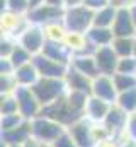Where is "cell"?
<instances>
[{"label":"cell","mask_w":136,"mask_h":147,"mask_svg":"<svg viewBox=\"0 0 136 147\" xmlns=\"http://www.w3.org/2000/svg\"><path fill=\"white\" fill-rule=\"evenodd\" d=\"M87 101H89V94L68 91L65 96H61L55 103L43 106L41 115L43 116H48V118H51V120H55L58 123H61L63 127L68 128L75 121L85 118Z\"/></svg>","instance_id":"obj_1"},{"label":"cell","mask_w":136,"mask_h":147,"mask_svg":"<svg viewBox=\"0 0 136 147\" xmlns=\"http://www.w3.org/2000/svg\"><path fill=\"white\" fill-rule=\"evenodd\" d=\"M31 89L43 106L55 103L56 99H60L68 92L65 79H49V77H41Z\"/></svg>","instance_id":"obj_2"},{"label":"cell","mask_w":136,"mask_h":147,"mask_svg":"<svg viewBox=\"0 0 136 147\" xmlns=\"http://www.w3.org/2000/svg\"><path fill=\"white\" fill-rule=\"evenodd\" d=\"M31 123H33V137L41 144H55L56 139L67 132V127L43 115L31 120Z\"/></svg>","instance_id":"obj_3"},{"label":"cell","mask_w":136,"mask_h":147,"mask_svg":"<svg viewBox=\"0 0 136 147\" xmlns=\"http://www.w3.org/2000/svg\"><path fill=\"white\" fill-rule=\"evenodd\" d=\"M63 22L68 31L73 33H87L94 26V10H90L85 5H77L65 9Z\"/></svg>","instance_id":"obj_4"},{"label":"cell","mask_w":136,"mask_h":147,"mask_svg":"<svg viewBox=\"0 0 136 147\" xmlns=\"http://www.w3.org/2000/svg\"><path fill=\"white\" fill-rule=\"evenodd\" d=\"M128 118H129V113H126L123 108H119L117 105H112L109 113H107V116H105V120L102 121L105 125V128L109 130L111 137L116 139L119 144H123V142H126L129 139V135L126 132Z\"/></svg>","instance_id":"obj_5"},{"label":"cell","mask_w":136,"mask_h":147,"mask_svg":"<svg viewBox=\"0 0 136 147\" xmlns=\"http://www.w3.org/2000/svg\"><path fill=\"white\" fill-rule=\"evenodd\" d=\"M14 96L17 98L19 103V113L26 118V120H34L41 115L43 105L39 103V99L36 98L34 91L31 87H22L19 86L14 92Z\"/></svg>","instance_id":"obj_6"},{"label":"cell","mask_w":136,"mask_h":147,"mask_svg":"<svg viewBox=\"0 0 136 147\" xmlns=\"http://www.w3.org/2000/svg\"><path fill=\"white\" fill-rule=\"evenodd\" d=\"M17 43L21 46H24L33 57H36V55L43 53V48L46 45V36H44V31H43L41 26L29 22V26L21 33V36L17 38Z\"/></svg>","instance_id":"obj_7"},{"label":"cell","mask_w":136,"mask_h":147,"mask_svg":"<svg viewBox=\"0 0 136 147\" xmlns=\"http://www.w3.org/2000/svg\"><path fill=\"white\" fill-rule=\"evenodd\" d=\"M63 16H65V7H55L49 3H41V5L31 9L26 17L31 24L44 26V24L53 22V21H61Z\"/></svg>","instance_id":"obj_8"},{"label":"cell","mask_w":136,"mask_h":147,"mask_svg":"<svg viewBox=\"0 0 136 147\" xmlns=\"http://www.w3.org/2000/svg\"><path fill=\"white\" fill-rule=\"evenodd\" d=\"M90 96H95L102 101H107L111 105H116L117 101V89H116V84H114V79L112 75H97L94 80H92V94Z\"/></svg>","instance_id":"obj_9"},{"label":"cell","mask_w":136,"mask_h":147,"mask_svg":"<svg viewBox=\"0 0 136 147\" xmlns=\"http://www.w3.org/2000/svg\"><path fill=\"white\" fill-rule=\"evenodd\" d=\"M27 26H29V21L26 16L15 14L12 10H3L0 16V29H2V34L5 36H12L17 39Z\"/></svg>","instance_id":"obj_10"},{"label":"cell","mask_w":136,"mask_h":147,"mask_svg":"<svg viewBox=\"0 0 136 147\" xmlns=\"http://www.w3.org/2000/svg\"><path fill=\"white\" fill-rule=\"evenodd\" d=\"M34 65L37 69V72L41 77H49V79H65V75L68 72V67L60 63V62H55L48 57H44L43 53L41 55H36L33 58Z\"/></svg>","instance_id":"obj_11"},{"label":"cell","mask_w":136,"mask_h":147,"mask_svg":"<svg viewBox=\"0 0 136 147\" xmlns=\"http://www.w3.org/2000/svg\"><path fill=\"white\" fill-rule=\"evenodd\" d=\"M94 58L97 63L99 72L104 75H114L117 72V63H119V57L117 53L112 50V46H101L94 51Z\"/></svg>","instance_id":"obj_12"},{"label":"cell","mask_w":136,"mask_h":147,"mask_svg":"<svg viewBox=\"0 0 136 147\" xmlns=\"http://www.w3.org/2000/svg\"><path fill=\"white\" fill-rule=\"evenodd\" d=\"M33 137V123L31 120H24L19 127L0 132V139L5 146H24L29 139Z\"/></svg>","instance_id":"obj_13"},{"label":"cell","mask_w":136,"mask_h":147,"mask_svg":"<svg viewBox=\"0 0 136 147\" xmlns=\"http://www.w3.org/2000/svg\"><path fill=\"white\" fill-rule=\"evenodd\" d=\"M112 31H114L116 38H135L136 36L135 22H133V16H131V7L117 9V16H116L114 24H112Z\"/></svg>","instance_id":"obj_14"},{"label":"cell","mask_w":136,"mask_h":147,"mask_svg":"<svg viewBox=\"0 0 136 147\" xmlns=\"http://www.w3.org/2000/svg\"><path fill=\"white\" fill-rule=\"evenodd\" d=\"M70 135L75 139L78 147H95V140L92 137V121L87 118H82L70 125L67 128Z\"/></svg>","instance_id":"obj_15"},{"label":"cell","mask_w":136,"mask_h":147,"mask_svg":"<svg viewBox=\"0 0 136 147\" xmlns=\"http://www.w3.org/2000/svg\"><path fill=\"white\" fill-rule=\"evenodd\" d=\"M63 43L68 46V50L73 53V55H94V51L97 50L95 46H92L87 39L85 33H73V31H68Z\"/></svg>","instance_id":"obj_16"},{"label":"cell","mask_w":136,"mask_h":147,"mask_svg":"<svg viewBox=\"0 0 136 147\" xmlns=\"http://www.w3.org/2000/svg\"><path fill=\"white\" fill-rule=\"evenodd\" d=\"M92 80L90 77L80 74L78 70L68 67V72L65 75V84H67L68 91H73V92H83V94H92Z\"/></svg>","instance_id":"obj_17"},{"label":"cell","mask_w":136,"mask_h":147,"mask_svg":"<svg viewBox=\"0 0 136 147\" xmlns=\"http://www.w3.org/2000/svg\"><path fill=\"white\" fill-rule=\"evenodd\" d=\"M43 55L55 62H60L67 67H70V62L73 57V53L68 50V46L63 41H46V45L43 48Z\"/></svg>","instance_id":"obj_18"},{"label":"cell","mask_w":136,"mask_h":147,"mask_svg":"<svg viewBox=\"0 0 136 147\" xmlns=\"http://www.w3.org/2000/svg\"><path fill=\"white\" fill-rule=\"evenodd\" d=\"M111 106L112 105L107 101H102L95 96H89V101L85 106V118L90 120L92 123H102L111 110Z\"/></svg>","instance_id":"obj_19"},{"label":"cell","mask_w":136,"mask_h":147,"mask_svg":"<svg viewBox=\"0 0 136 147\" xmlns=\"http://www.w3.org/2000/svg\"><path fill=\"white\" fill-rule=\"evenodd\" d=\"M70 67L78 70L83 75H87V77H90V79H95L97 75H101L94 55H73L71 62H70Z\"/></svg>","instance_id":"obj_20"},{"label":"cell","mask_w":136,"mask_h":147,"mask_svg":"<svg viewBox=\"0 0 136 147\" xmlns=\"http://www.w3.org/2000/svg\"><path fill=\"white\" fill-rule=\"evenodd\" d=\"M87 39L92 46L95 48H101V46H111L112 41H114V31L112 28H97V26H92L87 33Z\"/></svg>","instance_id":"obj_21"},{"label":"cell","mask_w":136,"mask_h":147,"mask_svg":"<svg viewBox=\"0 0 136 147\" xmlns=\"http://www.w3.org/2000/svg\"><path fill=\"white\" fill-rule=\"evenodd\" d=\"M14 77H15V80H17V86H22V87H33L34 84L41 79V75H39V72H37L34 62L26 63V65L15 69Z\"/></svg>","instance_id":"obj_22"},{"label":"cell","mask_w":136,"mask_h":147,"mask_svg":"<svg viewBox=\"0 0 136 147\" xmlns=\"http://www.w3.org/2000/svg\"><path fill=\"white\" fill-rule=\"evenodd\" d=\"M117 16V7L114 5H107L101 10L94 12V26L97 28H112L114 21Z\"/></svg>","instance_id":"obj_23"},{"label":"cell","mask_w":136,"mask_h":147,"mask_svg":"<svg viewBox=\"0 0 136 147\" xmlns=\"http://www.w3.org/2000/svg\"><path fill=\"white\" fill-rule=\"evenodd\" d=\"M43 31H44V36H46V41H63L65 36H67L68 29L61 21H53V22H48L44 26H41Z\"/></svg>","instance_id":"obj_24"},{"label":"cell","mask_w":136,"mask_h":147,"mask_svg":"<svg viewBox=\"0 0 136 147\" xmlns=\"http://www.w3.org/2000/svg\"><path fill=\"white\" fill-rule=\"evenodd\" d=\"M112 50L117 53L119 58H126V57H133V50H135V38H114L112 41Z\"/></svg>","instance_id":"obj_25"},{"label":"cell","mask_w":136,"mask_h":147,"mask_svg":"<svg viewBox=\"0 0 136 147\" xmlns=\"http://www.w3.org/2000/svg\"><path fill=\"white\" fill-rule=\"evenodd\" d=\"M116 105H117L119 108H123L126 113H129V115L135 113L136 111V87L135 89H129V91L119 92Z\"/></svg>","instance_id":"obj_26"},{"label":"cell","mask_w":136,"mask_h":147,"mask_svg":"<svg viewBox=\"0 0 136 147\" xmlns=\"http://www.w3.org/2000/svg\"><path fill=\"white\" fill-rule=\"evenodd\" d=\"M9 58H10L14 69H19V67H22V65H26V63H31L34 57L24 48V46H21V45L17 43L15 48H14V51H12V55H10Z\"/></svg>","instance_id":"obj_27"},{"label":"cell","mask_w":136,"mask_h":147,"mask_svg":"<svg viewBox=\"0 0 136 147\" xmlns=\"http://www.w3.org/2000/svg\"><path fill=\"white\" fill-rule=\"evenodd\" d=\"M112 79H114L117 92L129 91V89L136 87V75H133V74H114Z\"/></svg>","instance_id":"obj_28"},{"label":"cell","mask_w":136,"mask_h":147,"mask_svg":"<svg viewBox=\"0 0 136 147\" xmlns=\"http://www.w3.org/2000/svg\"><path fill=\"white\" fill-rule=\"evenodd\" d=\"M19 113V103L14 94H2L0 99V115H15Z\"/></svg>","instance_id":"obj_29"},{"label":"cell","mask_w":136,"mask_h":147,"mask_svg":"<svg viewBox=\"0 0 136 147\" xmlns=\"http://www.w3.org/2000/svg\"><path fill=\"white\" fill-rule=\"evenodd\" d=\"M26 118L21 115V113H15V115H2L0 116V132H7V130H12L15 127H19Z\"/></svg>","instance_id":"obj_30"},{"label":"cell","mask_w":136,"mask_h":147,"mask_svg":"<svg viewBox=\"0 0 136 147\" xmlns=\"http://www.w3.org/2000/svg\"><path fill=\"white\" fill-rule=\"evenodd\" d=\"M7 10H12L21 16H27L31 10V2L29 0H5Z\"/></svg>","instance_id":"obj_31"},{"label":"cell","mask_w":136,"mask_h":147,"mask_svg":"<svg viewBox=\"0 0 136 147\" xmlns=\"http://www.w3.org/2000/svg\"><path fill=\"white\" fill-rule=\"evenodd\" d=\"M0 89H2V94H14L15 89L19 87L17 86V80L14 77V74H2V80H0Z\"/></svg>","instance_id":"obj_32"},{"label":"cell","mask_w":136,"mask_h":147,"mask_svg":"<svg viewBox=\"0 0 136 147\" xmlns=\"http://www.w3.org/2000/svg\"><path fill=\"white\" fill-rule=\"evenodd\" d=\"M15 45H17V39L15 38L2 34V41H0V58H9L12 55Z\"/></svg>","instance_id":"obj_33"},{"label":"cell","mask_w":136,"mask_h":147,"mask_svg":"<svg viewBox=\"0 0 136 147\" xmlns=\"http://www.w3.org/2000/svg\"><path fill=\"white\" fill-rule=\"evenodd\" d=\"M116 74H133V75H136V58H135V57L119 58L117 72H116Z\"/></svg>","instance_id":"obj_34"},{"label":"cell","mask_w":136,"mask_h":147,"mask_svg":"<svg viewBox=\"0 0 136 147\" xmlns=\"http://www.w3.org/2000/svg\"><path fill=\"white\" fill-rule=\"evenodd\" d=\"M92 137H94V140L97 144V142H102V140L109 139L111 134H109V130L105 128L104 123H92Z\"/></svg>","instance_id":"obj_35"},{"label":"cell","mask_w":136,"mask_h":147,"mask_svg":"<svg viewBox=\"0 0 136 147\" xmlns=\"http://www.w3.org/2000/svg\"><path fill=\"white\" fill-rule=\"evenodd\" d=\"M53 147H78L77 146V142H75V139L70 135V132H65L63 135H60L58 139H56V142L55 144H51Z\"/></svg>","instance_id":"obj_36"},{"label":"cell","mask_w":136,"mask_h":147,"mask_svg":"<svg viewBox=\"0 0 136 147\" xmlns=\"http://www.w3.org/2000/svg\"><path fill=\"white\" fill-rule=\"evenodd\" d=\"M83 5L95 12V10H101V9H104V7L111 5V0H85Z\"/></svg>","instance_id":"obj_37"},{"label":"cell","mask_w":136,"mask_h":147,"mask_svg":"<svg viewBox=\"0 0 136 147\" xmlns=\"http://www.w3.org/2000/svg\"><path fill=\"white\" fill-rule=\"evenodd\" d=\"M126 132L129 135V139H135L136 140V111L129 115L128 118V127H126Z\"/></svg>","instance_id":"obj_38"},{"label":"cell","mask_w":136,"mask_h":147,"mask_svg":"<svg viewBox=\"0 0 136 147\" xmlns=\"http://www.w3.org/2000/svg\"><path fill=\"white\" fill-rule=\"evenodd\" d=\"M15 69L10 62V58H0V74H14Z\"/></svg>","instance_id":"obj_39"},{"label":"cell","mask_w":136,"mask_h":147,"mask_svg":"<svg viewBox=\"0 0 136 147\" xmlns=\"http://www.w3.org/2000/svg\"><path fill=\"white\" fill-rule=\"evenodd\" d=\"M111 5H114V7H117V9L133 7V5H136V0H111Z\"/></svg>","instance_id":"obj_40"},{"label":"cell","mask_w":136,"mask_h":147,"mask_svg":"<svg viewBox=\"0 0 136 147\" xmlns=\"http://www.w3.org/2000/svg\"><path fill=\"white\" fill-rule=\"evenodd\" d=\"M95 147H121V144H119L116 139L109 137V139H105V140H102V142H97Z\"/></svg>","instance_id":"obj_41"},{"label":"cell","mask_w":136,"mask_h":147,"mask_svg":"<svg viewBox=\"0 0 136 147\" xmlns=\"http://www.w3.org/2000/svg\"><path fill=\"white\" fill-rule=\"evenodd\" d=\"M22 147H44V144H41L39 140H36L34 137H31V139H29V140H27Z\"/></svg>","instance_id":"obj_42"},{"label":"cell","mask_w":136,"mask_h":147,"mask_svg":"<svg viewBox=\"0 0 136 147\" xmlns=\"http://www.w3.org/2000/svg\"><path fill=\"white\" fill-rule=\"evenodd\" d=\"M85 0H65V9H70V7H77V5H83Z\"/></svg>","instance_id":"obj_43"},{"label":"cell","mask_w":136,"mask_h":147,"mask_svg":"<svg viewBox=\"0 0 136 147\" xmlns=\"http://www.w3.org/2000/svg\"><path fill=\"white\" fill-rule=\"evenodd\" d=\"M44 3H49V5H55V7H65V0H46Z\"/></svg>","instance_id":"obj_44"},{"label":"cell","mask_w":136,"mask_h":147,"mask_svg":"<svg viewBox=\"0 0 136 147\" xmlns=\"http://www.w3.org/2000/svg\"><path fill=\"white\" fill-rule=\"evenodd\" d=\"M121 147H136V140L135 139H128L126 142H123Z\"/></svg>","instance_id":"obj_45"},{"label":"cell","mask_w":136,"mask_h":147,"mask_svg":"<svg viewBox=\"0 0 136 147\" xmlns=\"http://www.w3.org/2000/svg\"><path fill=\"white\" fill-rule=\"evenodd\" d=\"M31 2V9H34V7H37V5H41V3H44L46 0H29Z\"/></svg>","instance_id":"obj_46"},{"label":"cell","mask_w":136,"mask_h":147,"mask_svg":"<svg viewBox=\"0 0 136 147\" xmlns=\"http://www.w3.org/2000/svg\"><path fill=\"white\" fill-rule=\"evenodd\" d=\"M131 16H133V22H135V29H136V5L131 7Z\"/></svg>","instance_id":"obj_47"},{"label":"cell","mask_w":136,"mask_h":147,"mask_svg":"<svg viewBox=\"0 0 136 147\" xmlns=\"http://www.w3.org/2000/svg\"><path fill=\"white\" fill-rule=\"evenodd\" d=\"M133 57L136 58V36H135V50H133Z\"/></svg>","instance_id":"obj_48"},{"label":"cell","mask_w":136,"mask_h":147,"mask_svg":"<svg viewBox=\"0 0 136 147\" xmlns=\"http://www.w3.org/2000/svg\"><path fill=\"white\" fill-rule=\"evenodd\" d=\"M2 147H22V146H5V144L2 142Z\"/></svg>","instance_id":"obj_49"},{"label":"cell","mask_w":136,"mask_h":147,"mask_svg":"<svg viewBox=\"0 0 136 147\" xmlns=\"http://www.w3.org/2000/svg\"><path fill=\"white\" fill-rule=\"evenodd\" d=\"M44 147H53L51 144H44Z\"/></svg>","instance_id":"obj_50"}]
</instances>
